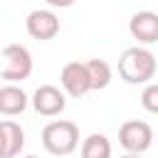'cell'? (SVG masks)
Instances as JSON below:
<instances>
[{
	"mask_svg": "<svg viewBox=\"0 0 158 158\" xmlns=\"http://www.w3.org/2000/svg\"><path fill=\"white\" fill-rule=\"evenodd\" d=\"M156 57L146 47H128L118 57V77L126 84H148L156 77Z\"/></svg>",
	"mask_w": 158,
	"mask_h": 158,
	"instance_id": "1",
	"label": "cell"
},
{
	"mask_svg": "<svg viewBox=\"0 0 158 158\" xmlns=\"http://www.w3.org/2000/svg\"><path fill=\"white\" fill-rule=\"evenodd\" d=\"M42 146L52 156H69L79 146V128L74 121L59 118L42 128Z\"/></svg>",
	"mask_w": 158,
	"mask_h": 158,
	"instance_id": "2",
	"label": "cell"
},
{
	"mask_svg": "<svg viewBox=\"0 0 158 158\" xmlns=\"http://www.w3.org/2000/svg\"><path fill=\"white\" fill-rule=\"evenodd\" d=\"M118 143L126 148V153H146L153 143V128L146 123V121H126L121 123L118 128Z\"/></svg>",
	"mask_w": 158,
	"mask_h": 158,
	"instance_id": "3",
	"label": "cell"
},
{
	"mask_svg": "<svg viewBox=\"0 0 158 158\" xmlns=\"http://www.w3.org/2000/svg\"><path fill=\"white\" fill-rule=\"evenodd\" d=\"M2 59H5V69H2V79L7 81H22L32 74V54L27 47L22 44H7L2 49Z\"/></svg>",
	"mask_w": 158,
	"mask_h": 158,
	"instance_id": "4",
	"label": "cell"
},
{
	"mask_svg": "<svg viewBox=\"0 0 158 158\" xmlns=\"http://www.w3.org/2000/svg\"><path fill=\"white\" fill-rule=\"evenodd\" d=\"M25 30L32 40H54L59 35V17L52 10H32L25 20Z\"/></svg>",
	"mask_w": 158,
	"mask_h": 158,
	"instance_id": "5",
	"label": "cell"
},
{
	"mask_svg": "<svg viewBox=\"0 0 158 158\" xmlns=\"http://www.w3.org/2000/svg\"><path fill=\"white\" fill-rule=\"evenodd\" d=\"M32 106H35V111H37L40 116H57V114L64 111L67 99H64V94H62L57 86L42 84V86H37V91L32 94Z\"/></svg>",
	"mask_w": 158,
	"mask_h": 158,
	"instance_id": "6",
	"label": "cell"
},
{
	"mask_svg": "<svg viewBox=\"0 0 158 158\" xmlns=\"http://www.w3.org/2000/svg\"><path fill=\"white\" fill-rule=\"evenodd\" d=\"M59 81L64 86V91L74 99L84 96L86 91H91L89 86V77H86V67L81 62H67L62 67V74H59Z\"/></svg>",
	"mask_w": 158,
	"mask_h": 158,
	"instance_id": "7",
	"label": "cell"
},
{
	"mask_svg": "<svg viewBox=\"0 0 158 158\" xmlns=\"http://www.w3.org/2000/svg\"><path fill=\"white\" fill-rule=\"evenodd\" d=\"M128 32L133 40L141 44H153L158 42V15L151 10H141L128 20Z\"/></svg>",
	"mask_w": 158,
	"mask_h": 158,
	"instance_id": "8",
	"label": "cell"
},
{
	"mask_svg": "<svg viewBox=\"0 0 158 158\" xmlns=\"http://www.w3.org/2000/svg\"><path fill=\"white\" fill-rule=\"evenodd\" d=\"M27 109V94L15 86V84H7L0 89V114L5 116H17Z\"/></svg>",
	"mask_w": 158,
	"mask_h": 158,
	"instance_id": "9",
	"label": "cell"
},
{
	"mask_svg": "<svg viewBox=\"0 0 158 158\" xmlns=\"http://www.w3.org/2000/svg\"><path fill=\"white\" fill-rule=\"evenodd\" d=\"M84 67H86V77H89L91 89H106L111 84V67L104 59H89V62H84Z\"/></svg>",
	"mask_w": 158,
	"mask_h": 158,
	"instance_id": "10",
	"label": "cell"
},
{
	"mask_svg": "<svg viewBox=\"0 0 158 158\" xmlns=\"http://www.w3.org/2000/svg\"><path fill=\"white\" fill-rule=\"evenodd\" d=\"M81 158H111V141L104 133H91L81 143Z\"/></svg>",
	"mask_w": 158,
	"mask_h": 158,
	"instance_id": "11",
	"label": "cell"
},
{
	"mask_svg": "<svg viewBox=\"0 0 158 158\" xmlns=\"http://www.w3.org/2000/svg\"><path fill=\"white\" fill-rule=\"evenodd\" d=\"M0 128L5 133V146H7V158L20 156L22 146H25V131L20 128V123L15 121H0Z\"/></svg>",
	"mask_w": 158,
	"mask_h": 158,
	"instance_id": "12",
	"label": "cell"
},
{
	"mask_svg": "<svg viewBox=\"0 0 158 158\" xmlns=\"http://www.w3.org/2000/svg\"><path fill=\"white\" fill-rule=\"evenodd\" d=\"M141 106L148 114H158V84H148L141 94Z\"/></svg>",
	"mask_w": 158,
	"mask_h": 158,
	"instance_id": "13",
	"label": "cell"
},
{
	"mask_svg": "<svg viewBox=\"0 0 158 158\" xmlns=\"http://www.w3.org/2000/svg\"><path fill=\"white\" fill-rule=\"evenodd\" d=\"M49 7H72L74 5V0H44Z\"/></svg>",
	"mask_w": 158,
	"mask_h": 158,
	"instance_id": "14",
	"label": "cell"
},
{
	"mask_svg": "<svg viewBox=\"0 0 158 158\" xmlns=\"http://www.w3.org/2000/svg\"><path fill=\"white\" fill-rule=\"evenodd\" d=\"M0 158H7V146H5V133L0 128Z\"/></svg>",
	"mask_w": 158,
	"mask_h": 158,
	"instance_id": "15",
	"label": "cell"
},
{
	"mask_svg": "<svg viewBox=\"0 0 158 158\" xmlns=\"http://www.w3.org/2000/svg\"><path fill=\"white\" fill-rule=\"evenodd\" d=\"M121 158H141L138 153H126V156H121Z\"/></svg>",
	"mask_w": 158,
	"mask_h": 158,
	"instance_id": "16",
	"label": "cell"
},
{
	"mask_svg": "<svg viewBox=\"0 0 158 158\" xmlns=\"http://www.w3.org/2000/svg\"><path fill=\"white\" fill-rule=\"evenodd\" d=\"M25 158H37V156H25Z\"/></svg>",
	"mask_w": 158,
	"mask_h": 158,
	"instance_id": "17",
	"label": "cell"
}]
</instances>
